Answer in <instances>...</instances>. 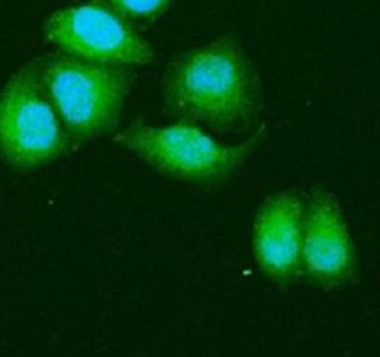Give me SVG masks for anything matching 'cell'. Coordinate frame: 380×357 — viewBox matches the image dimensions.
<instances>
[{
    "mask_svg": "<svg viewBox=\"0 0 380 357\" xmlns=\"http://www.w3.org/2000/svg\"><path fill=\"white\" fill-rule=\"evenodd\" d=\"M166 112L213 130H242L263 108L261 80L233 34L171 58L163 76Z\"/></svg>",
    "mask_w": 380,
    "mask_h": 357,
    "instance_id": "1",
    "label": "cell"
},
{
    "mask_svg": "<svg viewBox=\"0 0 380 357\" xmlns=\"http://www.w3.org/2000/svg\"><path fill=\"white\" fill-rule=\"evenodd\" d=\"M267 136V127L237 145L222 144L202 125L175 119L164 127L142 121L116 132L114 142L161 175L202 188H220L241 171Z\"/></svg>",
    "mask_w": 380,
    "mask_h": 357,
    "instance_id": "2",
    "label": "cell"
},
{
    "mask_svg": "<svg viewBox=\"0 0 380 357\" xmlns=\"http://www.w3.org/2000/svg\"><path fill=\"white\" fill-rule=\"evenodd\" d=\"M39 69L73 151L116 129L136 80L131 65L82 60L60 51L39 56Z\"/></svg>",
    "mask_w": 380,
    "mask_h": 357,
    "instance_id": "3",
    "label": "cell"
},
{
    "mask_svg": "<svg viewBox=\"0 0 380 357\" xmlns=\"http://www.w3.org/2000/svg\"><path fill=\"white\" fill-rule=\"evenodd\" d=\"M73 151L62 119L47 93L39 58L24 63L0 88V160L26 173Z\"/></svg>",
    "mask_w": 380,
    "mask_h": 357,
    "instance_id": "4",
    "label": "cell"
},
{
    "mask_svg": "<svg viewBox=\"0 0 380 357\" xmlns=\"http://www.w3.org/2000/svg\"><path fill=\"white\" fill-rule=\"evenodd\" d=\"M41 32L60 52L82 60L131 67L155 61L153 45L134 23L103 0L56 9L45 17Z\"/></svg>",
    "mask_w": 380,
    "mask_h": 357,
    "instance_id": "5",
    "label": "cell"
},
{
    "mask_svg": "<svg viewBox=\"0 0 380 357\" xmlns=\"http://www.w3.org/2000/svg\"><path fill=\"white\" fill-rule=\"evenodd\" d=\"M356 246L341 205L325 186L306 198L302 236V279L319 289H339L354 281Z\"/></svg>",
    "mask_w": 380,
    "mask_h": 357,
    "instance_id": "6",
    "label": "cell"
},
{
    "mask_svg": "<svg viewBox=\"0 0 380 357\" xmlns=\"http://www.w3.org/2000/svg\"><path fill=\"white\" fill-rule=\"evenodd\" d=\"M306 199L298 190L276 192L259 205L252 227V251L272 283L289 287L302 279Z\"/></svg>",
    "mask_w": 380,
    "mask_h": 357,
    "instance_id": "7",
    "label": "cell"
},
{
    "mask_svg": "<svg viewBox=\"0 0 380 357\" xmlns=\"http://www.w3.org/2000/svg\"><path fill=\"white\" fill-rule=\"evenodd\" d=\"M132 23H155L173 6L175 0H103Z\"/></svg>",
    "mask_w": 380,
    "mask_h": 357,
    "instance_id": "8",
    "label": "cell"
}]
</instances>
